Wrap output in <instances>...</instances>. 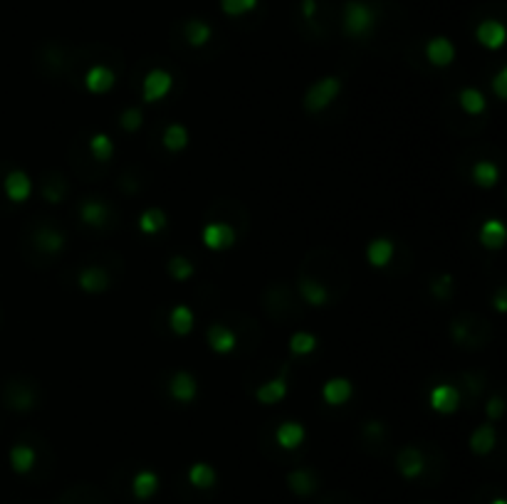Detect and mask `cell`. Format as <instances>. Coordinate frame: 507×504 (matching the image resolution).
Returning a JSON list of instances; mask_svg holds the SVG:
<instances>
[{
    "label": "cell",
    "mask_w": 507,
    "mask_h": 504,
    "mask_svg": "<svg viewBox=\"0 0 507 504\" xmlns=\"http://www.w3.org/2000/svg\"><path fill=\"white\" fill-rule=\"evenodd\" d=\"M341 20H344L346 35H351V38H361V35H366L371 28H374L376 13H374V8H369L366 3L349 0V3L344 5V15H341Z\"/></svg>",
    "instance_id": "cell-1"
},
{
    "label": "cell",
    "mask_w": 507,
    "mask_h": 504,
    "mask_svg": "<svg viewBox=\"0 0 507 504\" xmlns=\"http://www.w3.org/2000/svg\"><path fill=\"white\" fill-rule=\"evenodd\" d=\"M475 38H478V43L483 45V48L488 50H498L505 45V25L500 23V20H483V23L478 25V30H475Z\"/></svg>",
    "instance_id": "cell-6"
},
{
    "label": "cell",
    "mask_w": 507,
    "mask_h": 504,
    "mask_svg": "<svg viewBox=\"0 0 507 504\" xmlns=\"http://www.w3.org/2000/svg\"><path fill=\"white\" fill-rule=\"evenodd\" d=\"M480 242L488 250H500L505 245V225L500 220H485L480 227Z\"/></svg>",
    "instance_id": "cell-20"
},
{
    "label": "cell",
    "mask_w": 507,
    "mask_h": 504,
    "mask_svg": "<svg viewBox=\"0 0 507 504\" xmlns=\"http://www.w3.org/2000/svg\"><path fill=\"white\" fill-rule=\"evenodd\" d=\"M426 55L436 67H446L455 60V48L448 38H433L431 43L426 45Z\"/></svg>",
    "instance_id": "cell-15"
},
{
    "label": "cell",
    "mask_w": 507,
    "mask_h": 504,
    "mask_svg": "<svg viewBox=\"0 0 507 504\" xmlns=\"http://www.w3.org/2000/svg\"><path fill=\"white\" fill-rule=\"evenodd\" d=\"M183 35H186V40H188V45H193V48H203V45L210 40V35H213V30H210V25L203 23V20H188V23L183 25Z\"/></svg>",
    "instance_id": "cell-26"
},
{
    "label": "cell",
    "mask_w": 507,
    "mask_h": 504,
    "mask_svg": "<svg viewBox=\"0 0 507 504\" xmlns=\"http://www.w3.org/2000/svg\"><path fill=\"white\" fill-rule=\"evenodd\" d=\"M498 166L493 163V161H480V163H475L473 168V178L478 186H483V188H493L495 183H498Z\"/></svg>",
    "instance_id": "cell-31"
},
{
    "label": "cell",
    "mask_w": 507,
    "mask_h": 504,
    "mask_svg": "<svg viewBox=\"0 0 507 504\" xmlns=\"http://www.w3.org/2000/svg\"><path fill=\"white\" fill-rule=\"evenodd\" d=\"M493 504H505V500H495Z\"/></svg>",
    "instance_id": "cell-44"
},
{
    "label": "cell",
    "mask_w": 507,
    "mask_h": 504,
    "mask_svg": "<svg viewBox=\"0 0 507 504\" xmlns=\"http://www.w3.org/2000/svg\"><path fill=\"white\" fill-rule=\"evenodd\" d=\"M171 75L166 70H151L146 77H144V85H142V92H144V102H159L171 92Z\"/></svg>",
    "instance_id": "cell-4"
},
{
    "label": "cell",
    "mask_w": 507,
    "mask_h": 504,
    "mask_svg": "<svg viewBox=\"0 0 507 504\" xmlns=\"http://www.w3.org/2000/svg\"><path fill=\"white\" fill-rule=\"evenodd\" d=\"M114 82H117V75H114V70H110L107 65H95L92 70H87L85 75V85L92 95H105V92H110Z\"/></svg>",
    "instance_id": "cell-7"
},
{
    "label": "cell",
    "mask_w": 507,
    "mask_h": 504,
    "mask_svg": "<svg viewBox=\"0 0 507 504\" xmlns=\"http://www.w3.org/2000/svg\"><path fill=\"white\" fill-rule=\"evenodd\" d=\"M166 213L161 210V208H149V210L142 213V218H139V230L144 232V235H159V232L166 227Z\"/></svg>",
    "instance_id": "cell-21"
},
{
    "label": "cell",
    "mask_w": 507,
    "mask_h": 504,
    "mask_svg": "<svg viewBox=\"0 0 507 504\" xmlns=\"http://www.w3.org/2000/svg\"><path fill=\"white\" fill-rule=\"evenodd\" d=\"M235 227L228 225V222H210V225L203 227V242L206 247L215 252H223V250H230L235 245Z\"/></svg>",
    "instance_id": "cell-3"
},
{
    "label": "cell",
    "mask_w": 507,
    "mask_h": 504,
    "mask_svg": "<svg viewBox=\"0 0 507 504\" xmlns=\"http://www.w3.org/2000/svg\"><path fill=\"white\" fill-rule=\"evenodd\" d=\"M90 151L97 161H110L114 154V141L107 136V134H97V136H92V141H90Z\"/></svg>",
    "instance_id": "cell-36"
},
{
    "label": "cell",
    "mask_w": 507,
    "mask_h": 504,
    "mask_svg": "<svg viewBox=\"0 0 507 504\" xmlns=\"http://www.w3.org/2000/svg\"><path fill=\"white\" fill-rule=\"evenodd\" d=\"M132 490H134V497H137V500H149V497L156 495V490H159V477L154 475L151 470L139 472V475L134 477V482H132Z\"/></svg>",
    "instance_id": "cell-25"
},
{
    "label": "cell",
    "mask_w": 507,
    "mask_h": 504,
    "mask_svg": "<svg viewBox=\"0 0 507 504\" xmlns=\"http://www.w3.org/2000/svg\"><path fill=\"white\" fill-rule=\"evenodd\" d=\"M299 294H302L304 302L314 304V306H322L327 304L329 299V292L322 282H317L314 277H302L299 279Z\"/></svg>",
    "instance_id": "cell-17"
},
{
    "label": "cell",
    "mask_w": 507,
    "mask_h": 504,
    "mask_svg": "<svg viewBox=\"0 0 507 504\" xmlns=\"http://www.w3.org/2000/svg\"><path fill=\"white\" fill-rule=\"evenodd\" d=\"M255 5L257 0H220V8L230 18H240V15L250 13V10H255Z\"/></svg>",
    "instance_id": "cell-37"
},
{
    "label": "cell",
    "mask_w": 507,
    "mask_h": 504,
    "mask_svg": "<svg viewBox=\"0 0 507 504\" xmlns=\"http://www.w3.org/2000/svg\"><path fill=\"white\" fill-rule=\"evenodd\" d=\"M171 329L176 331L178 336H186L191 334V329H193V311L188 309L186 304H178L176 309H171Z\"/></svg>",
    "instance_id": "cell-28"
},
{
    "label": "cell",
    "mask_w": 507,
    "mask_h": 504,
    "mask_svg": "<svg viewBox=\"0 0 507 504\" xmlns=\"http://www.w3.org/2000/svg\"><path fill=\"white\" fill-rule=\"evenodd\" d=\"M171 396L176 398V401L181 403H188L196 398V391H198V383H196V378L191 376V373L186 371H178L174 378H171Z\"/></svg>",
    "instance_id": "cell-14"
},
{
    "label": "cell",
    "mask_w": 507,
    "mask_h": 504,
    "mask_svg": "<svg viewBox=\"0 0 507 504\" xmlns=\"http://www.w3.org/2000/svg\"><path fill=\"white\" fill-rule=\"evenodd\" d=\"M317 349V339H314L312 334H307V331H297V334H292V339H289V351L294 353V356H307V353H312Z\"/></svg>",
    "instance_id": "cell-35"
},
{
    "label": "cell",
    "mask_w": 507,
    "mask_h": 504,
    "mask_svg": "<svg viewBox=\"0 0 507 504\" xmlns=\"http://www.w3.org/2000/svg\"><path fill=\"white\" fill-rule=\"evenodd\" d=\"M275 438H277V445H280V448L294 450V448H299V445H302L304 428L299 423H292V420H287V423H282L280 428H277Z\"/></svg>",
    "instance_id": "cell-18"
},
{
    "label": "cell",
    "mask_w": 507,
    "mask_h": 504,
    "mask_svg": "<svg viewBox=\"0 0 507 504\" xmlns=\"http://www.w3.org/2000/svg\"><path fill=\"white\" fill-rule=\"evenodd\" d=\"M10 465H13V470L20 472V475L30 472L35 465V450L30 448V445H15V448L10 450Z\"/></svg>",
    "instance_id": "cell-27"
},
{
    "label": "cell",
    "mask_w": 507,
    "mask_h": 504,
    "mask_svg": "<svg viewBox=\"0 0 507 504\" xmlns=\"http://www.w3.org/2000/svg\"><path fill=\"white\" fill-rule=\"evenodd\" d=\"M394 257V242L386 240V237H379L374 240L369 247H366V259H369L374 267H386Z\"/></svg>",
    "instance_id": "cell-22"
},
{
    "label": "cell",
    "mask_w": 507,
    "mask_h": 504,
    "mask_svg": "<svg viewBox=\"0 0 507 504\" xmlns=\"http://www.w3.org/2000/svg\"><path fill=\"white\" fill-rule=\"evenodd\" d=\"M188 480L198 490H208V487L215 485V470L210 465H206V462H196L188 470Z\"/></svg>",
    "instance_id": "cell-29"
},
{
    "label": "cell",
    "mask_w": 507,
    "mask_h": 504,
    "mask_svg": "<svg viewBox=\"0 0 507 504\" xmlns=\"http://www.w3.org/2000/svg\"><path fill=\"white\" fill-rule=\"evenodd\" d=\"M110 205H107L105 200H97V198H87L82 200L80 205V218L82 222H87V225L92 227H105L107 220H110Z\"/></svg>",
    "instance_id": "cell-8"
},
{
    "label": "cell",
    "mask_w": 507,
    "mask_h": 504,
    "mask_svg": "<svg viewBox=\"0 0 507 504\" xmlns=\"http://www.w3.org/2000/svg\"><path fill=\"white\" fill-rule=\"evenodd\" d=\"M339 92H341L339 77H324V80H319L317 85H312L307 90V95H304V109L312 114L322 112V109H327L329 104L337 100Z\"/></svg>",
    "instance_id": "cell-2"
},
{
    "label": "cell",
    "mask_w": 507,
    "mask_h": 504,
    "mask_svg": "<svg viewBox=\"0 0 507 504\" xmlns=\"http://www.w3.org/2000/svg\"><path fill=\"white\" fill-rule=\"evenodd\" d=\"M495 428L493 425H480L473 435H470V448H473L475 455H488L493 453L495 448Z\"/></svg>",
    "instance_id": "cell-24"
},
{
    "label": "cell",
    "mask_w": 507,
    "mask_h": 504,
    "mask_svg": "<svg viewBox=\"0 0 507 504\" xmlns=\"http://www.w3.org/2000/svg\"><path fill=\"white\" fill-rule=\"evenodd\" d=\"M30 191H33V183H30L28 173L23 171H10L5 176V193L13 203H23L30 198Z\"/></svg>",
    "instance_id": "cell-10"
},
{
    "label": "cell",
    "mask_w": 507,
    "mask_h": 504,
    "mask_svg": "<svg viewBox=\"0 0 507 504\" xmlns=\"http://www.w3.org/2000/svg\"><path fill=\"white\" fill-rule=\"evenodd\" d=\"M314 13H317V3H314V0H304V3H302V15H304V18H312Z\"/></svg>",
    "instance_id": "cell-43"
},
{
    "label": "cell",
    "mask_w": 507,
    "mask_h": 504,
    "mask_svg": "<svg viewBox=\"0 0 507 504\" xmlns=\"http://www.w3.org/2000/svg\"><path fill=\"white\" fill-rule=\"evenodd\" d=\"M396 465H398V470H401L403 477L413 480V477H418L423 472L426 460H423V453L418 448H403L396 457Z\"/></svg>",
    "instance_id": "cell-12"
},
{
    "label": "cell",
    "mask_w": 507,
    "mask_h": 504,
    "mask_svg": "<svg viewBox=\"0 0 507 504\" xmlns=\"http://www.w3.org/2000/svg\"><path fill=\"white\" fill-rule=\"evenodd\" d=\"M65 193H67V186H65V178H62L60 173H53V176H48V178H45V183H43L45 200L60 203L62 198H65Z\"/></svg>",
    "instance_id": "cell-32"
},
{
    "label": "cell",
    "mask_w": 507,
    "mask_h": 504,
    "mask_svg": "<svg viewBox=\"0 0 507 504\" xmlns=\"http://www.w3.org/2000/svg\"><path fill=\"white\" fill-rule=\"evenodd\" d=\"M119 124H122L124 132L134 134V132H137V129L144 124V114H142V109H137V107L127 109V112L122 114V119H119Z\"/></svg>",
    "instance_id": "cell-38"
},
{
    "label": "cell",
    "mask_w": 507,
    "mask_h": 504,
    "mask_svg": "<svg viewBox=\"0 0 507 504\" xmlns=\"http://www.w3.org/2000/svg\"><path fill=\"white\" fill-rule=\"evenodd\" d=\"M196 272L193 262L191 259H186L183 254H174V257L169 259V274L174 279H178V282H183V279H191Z\"/></svg>",
    "instance_id": "cell-33"
},
{
    "label": "cell",
    "mask_w": 507,
    "mask_h": 504,
    "mask_svg": "<svg viewBox=\"0 0 507 504\" xmlns=\"http://www.w3.org/2000/svg\"><path fill=\"white\" fill-rule=\"evenodd\" d=\"M164 146L169 151H183L188 146V132H186V127H181V124L166 127V132H164Z\"/></svg>",
    "instance_id": "cell-30"
},
{
    "label": "cell",
    "mask_w": 507,
    "mask_h": 504,
    "mask_svg": "<svg viewBox=\"0 0 507 504\" xmlns=\"http://www.w3.org/2000/svg\"><path fill=\"white\" fill-rule=\"evenodd\" d=\"M505 287H500L498 289V297H495V306H498V311H500V314H505V311H507V302H505Z\"/></svg>",
    "instance_id": "cell-42"
},
{
    "label": "cell",
    "mask_w": 507,
    "mask_h": 504,
    "mask_svg": "<svg viewBox=\"0 0 507 504\" xmlns=\"http://www.w3.org/2000/svg\"><path fill=\"white\" fill-rule=\"evenodd\" d=\"M287 396V371H282L280 376L270 378L265 381L260 388L255 391V398L265 405H272V403H280L282 398Z\"/></svg>",
    "instance_id": "cell-9"
},
{
    "label": "cell",
    "mask_w": 507,
    "mask_h": 504,
    "mask_svg": "<svg viewBox=\"0 0 507 504\" xmlns=\"http://www.w3.org/2000/svg\"><path fill=\"white\" fill-rule=\"evenodd\" d=\"M505 410V401L503 398H490L488 405H485V413H488V418H500Z\"/></svg>",
    "instance_id": "cell-40"
},
{
    "label": "cell",
    "mask_w": 507,
    "mask_h": 504,
    "mask_svg": "<svg viewBox=\"0 0 507 504\" xmlns=\"http://www.w3.org/2000/svg\"><path fill=\"white\" fill-rule=\"evenodd\" d=\"M460 107H463V112H468V114H483L485 97L480 95L478 90H473V87H465V90L460 92Z\"/></svg>",
    "instance_id": "cell-34"
},
{
    "label": "cell",
    "mask_w": 507,
    "mask_h": 504,
    "mask_svg": "<svg viewBox=\"0 0 507 504\" xmlns=\"http://www.w3.org/2000/svg\"><path fill=\"white\" fill-rule=\"evenodd\" d=\"M428 401H431V408L436 410V413H455V408L460 405V391L455 386H448V383H441V386H436L431 391V396H428Z\"/></svg>",
    "instance_id": "cell-5"
},
{
    "label": "cell",
    "mask_w": 507,
    "mask_h": 504,
    "mask_svg": "<svg viewBox=\"0 0 507 504\" xmlns=\"http://www.w3.org/2000/svg\"><path fill=\"white\" fill-rule=\"evenodd\" d=\"M208 344L215 353H230L235 349V331L230 326L213 324L208 329Z\"/></svg>",
    "instance_id": "cell-16"
},
{
    "label": "cell",
    "mask_w": 507,
    "mask_h": 504,
    "mask_svg": "<svg viewBox=\"0 0 507 504\" xmlns=\"http://www.w3.org/2000/svg\"><path fill=\"white\" fill-rule=\"evenodd\" d=\"M35 245L45 254H60L62 247H65V235H62L57 227L43 225L35 230Z\"/></svg>",
    "instance_id": "cell-11"
},
{
    "label": "cell",
    "mask_w": 507,
    "mask_h": 504,
    "mask_svg": "<svg viewBox=\"0 0 507 504\" xmlns=\"http://www.w3.org/2000/svg\"><path fill=\"white\" fill-rule=\"evenodd\" d=\"M322 396L329 405H341L351 398V383L346 378H332V381L324 383Z\"/></svg>",
    "instance_id": "cell-19"
},
{
    "label": "cell",
    "mask_w": 507,
    "mask_h": 504,
    "mask_svg": "<svg viewBox=\"0 0 507 504\" xmlns=\"http://www.w3.org/2000/svg\"><path fill=\"white\" fill-rule=\"evenodd\" d=\"M80 287L90 294H100L110 287V274H107L105 267H85L80 272Z\"/></svg>",
    "instance_id": "cell-13"
},
{
    "label": "cell",
    "mask_w": 507,
    "mask_h": 504,
    "mask_svg": "<svg viewBox=\"0 0 507 504\" xmlns=\"http://www.w3.org/2000/svg\"><path fill=\"white\" fill-rule=\"evenodd\" d=\"M493 85H495V95H498L500 100H505V97H507V70H505V67L498 72V77H495Z\"/></svg>",
    "instance_id": "cell-41"
},
{
    "label": "cell",
    "mask_w": 507,
    "mask_h": 504,
    "mask_svg": "<svg viewBox=\"0 0 507 504\" xmlns=\"http://www.w3.org/2000/svg\"><path fill=\"white\" fill-rule=\"evenodd\" d=\"M287 485L297 497H307V495H312L314 492L317 480H314V475L309 470H294V472H289L287 475Z\"/></svg>",
    "instance_id": "cell-23"
},
{
    "label": "cell",
    "mask_w": 507,
    "mask_h": 504,
    "mask_svg": "<svg viewBox=\"0 0 507 504\" xmlns=\"http://www.w3.org/2000/svg\"><path fill=\"white\" fill-rule=\"evenodd\" d=\"M451 294H453V277L451 274H441V277L433 282V297L451 299Z\"/></svg>",
    "instance_id": "cell-39"
}]
</instances>
